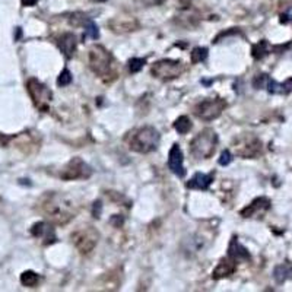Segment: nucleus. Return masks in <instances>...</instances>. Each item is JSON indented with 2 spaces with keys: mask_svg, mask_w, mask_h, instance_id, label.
<instances>
[{
  "mask_svg": "<svg viewBox=\"0 0 292 292\" xmlns=\"http://www.w3.org/2000/svg\"><path fill=\"white\" fill-rule=\"evenodd\" d=\"M85 27V37H89V38H92V40H97L99 38V29H98L97 24L89 18L88 21H86V24L84 25Z\"/></svg>",
  "mask_w": 292,
  "mask_h": 292,
  "instance_id": "5701e85b",
  "label": "nucleus"
},
{
  "mask_svg": "<svg viewBox=\"0 0 292 292\" xmlns=\"http://www.w3.org/2000/svg\"><path fill=\"white\" fill-rule=\"evenodd\" d=\"M282 91H283V95H286V94H291L292 92V78L286 79V81L282 84Z\"/></svg>",
  "mask_w": 292,
  "mask_h": 292,
  "instance_id": "7c9ffc66",
  "label": "nucleus"
},
{
  "mask_svg": "<svg viewBox=\"0 0 292 292\" xmlns=\"http://www.w3.org/2000/svg\"><path fill=\"white\" fill-rule=\"evenodd\" d=\"M27 89H28V94L34 105L40 110V111L45 112L48 111V107H50V102L53 99V94L51 91L41 84L38 79L35 78H31L28 82H27Z\"/></svg>",
  "mask_w": 292,
  "mask_h": 292,
  "instance_id": "6e6552de",
  "label": "nucleus"
},
{
  "mask_svg": "<svg viewBox=\"0 0 292 292\" xmlns=\"http://www.w3.org/2000/svg\"><path fill=\"white\" fill-rule=\"evenodd\" d=\"M218 146V135L213 129H203L190 142V153L196 159H209Z\"/></svg>",
  "mask_w": 292,
  "mask_h": 292,
  "instance_id": "20e7f679",
  "label": "nucleus"
},
{
  "mask_svg": "<svg viewBox=\"0 0 292 292\" xmlns=\"http://www.w3.org/2000/svg\"><path fill=\"white\" fill-rule=\"evenodd\" d=\"M72 73H70L69 69H63V72L59 75L57 78V85L59 86H68V85L72 84Z\"/></svg>",
  "mask_w": 292,
  "mask_h": 292,
  "instance_id": "a878e982",
  "label": "nucleus"
},
{
  "mask_svg": "<svg viewBox=\"0 0 292 292\" xmlns=\"http://www.w3.org/2000/svg\"><path fill=\"white\" fill-rule=\"evenodd\" d=\"M92 2H97V3H104V2H107V0H92Z\"/></svg>",
  "mask_w": 292,
  "mask_h": 292,
  "instance_id": "f704fd0d",
  "label": "nucleus"
},
{
  "mask_svg": "<svg viewBox=\"0 0 292 292\" xmlns=\"http://www.w3.org/2000/svg\"><path fill=\"white\" fill-rule=\"evenodd\" d=\"M142 6H146V8H151V6H159L162 5L165 0H138Z\"/></svg>",
  "mask_w": 292,
  "mask_h": 292,
  "instance_id": "c85d7f7f",
  "label": "nucleus"
},
{
  "mask_svg": "<svg viewBox=\"0 0 292 292\" xmlns=\"http://www.w3.org/2000/svg\"><path fill=\"white\" fill-rule=\"evenodd\" d=\"M267 81H269V76L267 75H257L256 78H254V81H253V86L256 88V89H262V88H266V85H267Z\"/></svg>",
  "mask_w": 292,
  "mask_h": 292,
  "instance_id": "bb28decb",
  "label": "nucleus"
},
{
  "mask_svg": "<svg viewBox=\"0 0 292 292\" xmlns=\"http://www.w3.org/2000/svg\"><path fill=\"white\" fill-rule=\"evenodd\" d=\"M110 222L115 226V228H120L123 222H125V218L123 216H120V215H114L111 219H110Z\"/></svg>",
  "mask_w": 292,
  "mask_h": 292,
  "instance_id": "2f4dec72",
  "label": "nucleus"
},
{
  "mask_svg": "<svg viewBox=\"0 0 292 292\" xmlns=\"http://www.w3.org/2000/svg\"><path fill=\"white\" fill-rule=\"evenodd\" d=\"M98 240L99 232L91 225L82 226L72 234V241L81 254H89L91 251H94V249L97 247Z\"/></svg>",
  "mask_w": 292,
  "mask_h": 292,
  "instance_id": "423d86ee",
  "label": "nucleus"
},
{
  "mask_svg": "<svg viewBox=\"0 0 292 292\" xmlns=\"http://www.w3.org/2000/svg\"><path fill=\"white\" fill-rule=\"evenodd\" d=\"M234 151L241 158H259L263 151L262 140L251 133H244L234 140Z\"/></svg>",
  "mask_w": 292,
  "mask_h": 292,
  "instance_id": "39448f33",
  "label": "nucleus"
},
{
  "mask_svg": "<svg viewBox=\"0 0 292 292\" xmlns=\"http://www.w3.org/2000/svg\"><path fill=\"white\" fill-rule=\"evenodd\" d=\"M31 234L35 237V238L44 237V238H45V241H44V244H45V246L56 243V234H54V229H53L50 225H47L45 222H42V221L41 222H37L32 225V228H31Z\"/></svg>",
  "mask_w": 292,
  "mask_h": 292,
  "instance_id": "dca6fc26",
  "label": "nucleus"
},
{
  "mask_svg": "<svg viewBox=\"0 0 292 292\" xmlns=\"http://www.w3.org/2000/svg\"><path fill=\"white\" fill-rule=\"evenodd\" d=\"M159 132L152 126L140 127L133 132L132 138L129 140V148L138 153H151L159 145Z\"/></svg>",
  "mask_w": 292,
  "mask_h": 292,
  "instance_id": "7ed1b4c3",
  "label": "nucleus"
},
{
  "mask_svg": "<svg viewBox=\"0 0 292 292\" xmlns=\"http://www.w3.org/2000/svg\"><path fill=\"white\" fill-rule=\"evenodd\" d=\"M183 161H184V158H183L180 146L177 143H174L172 148L169 149V153H168V168L172 174H176L180 179L186 176V168L183 165Z\"/></svg>",
  "mask_w": 292,
  "mask_h": 292,
  "instance_id": "ddd939ff",
  "label": "nucleus"
},
{
  "mask_svg": "<svg viewBox=\"0 0 292 292\" xmlns=\"http://www.w3.org/2000/svg\"><path fill=\"white\" fill-rule=\"evenodd\" d=\"M101 212H102V203H101V200H97L94 203V208H92V216L98 219L101 216Z\"/></svg>",
  "mask_w": 292,
  "mask_h": 292,
  "instance_id": "c756f323",
  "label": "nucleus"
},
{
  "mask_svg": "<svg viewBox=\"0 0 292 292\" xmlns=\"http://www.w3.org/2000/svg\"><path fill=\"white\" fill-rule=\"evenodd\" d=\"M289 21V16H286V15H282V18H280V22L282 24H286Z\"/></svg>",
  "mask_w": 292,
  "mask_h": 292,
  "instance_id": "72a5a7b5",
  "label": "nucleus"
},
{
  "mask_svg": "<svg viewBox=\"0 0 292 292\" xmlns=\"http://www.w3.org/2000/svg\"><path fill=\"white\" fill-rule=\"evenodd\" d=\"M269 51H270L269 42L266 41V40H262V41H259L257 44L253 45V48H251V56H253V59H256V60H262L263 57L269 54Z\"/></svg>",
  "mask_w": 292,
  "mask_h": 292,
  "instance_id": "aec40b11",
  "label": "nucleus"
},
{
  "mask_svg": "<svg viewBox=\"0 0 292 292\" xmlns=\"http://www.w3.org/2000/svg\"><path fill=\"white\" fill-rule=\"evenodd\" d=\"M89 68L105 82L115 79L112 54L102 45H94L89 50Z\"/></svg>",
  "mask_w": 292,
  "mask_h": 292,
  "instance_id": "f03ea898",
  "label": "nucleus"
},
{
  "mask_svg": "<svg viewBox=\"0 0 292 292\" xmlns=\"http://www.w3.org/2000/svg\"><path fill=\"white\" fill-rule=\"evenodd\" d=\"M37 2L38 0H21L22 6H34V5H37Z\"/></svg>",
  "mask_w": 292,
  "mask_h": 292,
  "instance_id": "473e14b6",
  "label": "nucleus"
},
{
  "mask_svg": "<svg viewBox=\"0 0 292 292\" xmlns=\"http://www.w3.org/2000/svg\"><path fill=\"white\" fill-rule=\"evenodd\" d=\"M108 27L115 34H125V32H132L139 29L140 25L138 19L133 16H115L108 22Z\"/></svg>",
  "mask_w": 292,
  "mask_h": 292,
  "instance_id": "f8f14e48",
  "label": "nucleus"
},
{
  "mask_svg": "<svg viewBox=\"0 0 292 292\" xmlns=\"http://www.w3.org/2000/svg\"><path fill=\"white\" fill-rule=\"evenodd\" d=\"M228 256L236 259L237 262H241V260H250V253L249 250L238 241L237 237H232L231 241H229V246H228Z\"/></svg>",
  "mask_w": 292,
  "mask_h": 292,
  "instance_id": "f3484780",
  "label": "nucleus"
},
{
  "mask_svg": "<svg viewBox=\"0 0 292 292\" xmlns=\"http://www.w3.org/2000/svg\"><path fill=\"white\" fill-rule=\"evenodd\" d=\"M206 57H208V48H205V47H196V48H193V51L190 53V59H192L193 65L206 60Z\"/></svg>",
  "mask_w": 292,
  "mask_h": 292,
  "instance_id": "b1692460",
  "label": "nucleus"
},
{
  "mask_svg": "<svg viewBox=\"0 0 292 292\" xmlns=\"http://www.w3.org/2000/svg\"><path fill=\"white\" fill-rule=\"evenodd\" d=\"M38 282H40V276H38L35 272H32V270H27V272H24V273L21 275V283H22L24 286L34 288V286L38 285Z\"/></svg>",
  "mask_w": 292,
  "mask_h": 292,
  "instance_id": "4be33fe9",
  "label": "nucleus"
},
{
  "mask_svg": "<svg viewBox=\"0 0 292 292\" xmlns=\"http://www.w3.org/2000/svg\"><path fill=\"white\" fill-rule=\"evenodd\" d=\"M192 120L187 117V115H181L179 117L177 120H176V123H174V129L180 133V135H186V133H189L190 130H192Z\"/></svg>",
  "mask_w": 292,
  "mask_h": 292,
  "instance_id": "412c9836",
  "label": "nucleus"
},
{
  "mask_svg": "<svg viewBox=\"0 0 292 292\" xmlns=\"http://www.w3.org/2000/svg\"><path fill=\"white\" fill-rule=\"evenodd\" d=\"M231 161H232V153H231L229 149H225V151L221 153V158H219V165L226 167L228 164H231Z\"/></svg>",
  "mask_w": 292,
  "mask_h": 292,
  "instance_id": "cd10ccee",
  "label": "nucleus"
},
{
  "mask_svg": "<svg viewBox=\"0 0 292 292\" xmlns=\"http://www.w3.org/2000/svg\"><path fill=\"white\" fill-rule=\"evenodd\" d=\"M145 63H146V60H145V59H140V57H132V59L129 60V70H130L132 73H138V72H140V70L143 69Z\"/></svg>",
  "mask_w": 292,
  "mask_h": 292,
  "instance_id": "393cba45",
  "label": "nucleus"
},
{
  "mask_svg": "<svg viewBox=\"0 0 292 292\" xmlns=\"http://www.w3.org/2000/svg\"><path fill=\"white\" fill-rule=\"evenodd\" d=\"M236 270H237V260L228 256V257H223V259L219 260L218 266H216V267L213 269V272H212V278L216 279V280L228 278V276H231Z\"/></svg>",
  "mask_w": 292,
  "mask_h": 292,
  "instance_id": "4468645a",
  "label": "nucleus"
},
{
  "mask_svg": "<svg viewBox=\"0 0 292 292\" xmlns=\"http://www.w3.org/2000/svg\"><path fill=\"white\" fill-rule=\"evenodd\" d=\"M183 72H184V65L179 60H169V59L156 62L151 69L153 78L164 81V82L177 79L179 76H181Z\"/></svg>",
  "mask_w": 292,
  "mask_h": 292,
  "instance_id": "1a4fd4ad",
  "label": "nucleus"
},
{
  "mask_svg": "<svg viewBox=\"0 0 292 292\" xmlns=\"http://www.w3.org/2000/svg\"><path fill=\"white\" fill-rule=\"evenodd\" d=\"M215 174L209 172V174H202V172H196L195 177L189 181L186 186L187 189H193V190H208L209 186L212 184Z\"/></svg>",
  "mask_w": 292,
  "mask_h": 292,
  "instance_id": "a211bd4d",
  "label": "nucleus"
},
{
  "mask_svg": "<svg viewBox=\"0 0 292 292\" xmlns=\"http://www.w3.org/2000/svg\"><path fill=\"white\" fill-rule=\"evenodd\" d=\"M225 108H226V101L223 98H206L196 104L195 115L203 122H212L218 119Z\"/></svg>",
  "mask_w": 292,
  "mask_h": 292,
  "instance_id": "0eeeda50",
  "label": "nucleus"
},
{
  "mask_svg": "<svg viewBox=\"0 0 292 292\" xmlns=\"http://www.w3.org/2000/svg\"><path fill=\"white\" fill-rule=\"evenodd\" d=\"M92 176V168L89 167L86 162H85L82 158L76 156V158H72L69 162L66 164V167L62 169L60 172V177L63 180H86Z\"/></svg>",
  "mask_w": 292,
  "mask_h": 292,
  "instance_id": "9d476101",
  "label": "nucleus"
},
{
  "mask_svg": "<svg viewBox=\"0 0 292 292\" xmlns=\"http://www.w3.org/2000/svg\"><path fill=\"white\" fill-rule=\"evenodd\" d=\"M57 45L60 48V51L66 56V59H72L75 56V51H76V45H78V40H76V35L72 34V32H65L59 37L57 40Z\"/></svg>",
  "mask_w": 292,
  "mask_h": 292,
  "instance_id": "2eb2a0df",
  "label": "nucleus"
},
{
  "mask_svg": "<svg viewBox=\"0 0 292 292\" xmlns=\"http://www.w3.org/2000/svg\"><path fill=\"white\" fill-rule=\"evenodd\" d=\"M41 212L57 225H65L75 218V209L69 200L62 195L48 193L41 199Z\"/></svg>",
  "mask_w": 292,
  "mask_h": 292,
  "instance_id": "f257e3e1",
  "label": "nucleus"
},
{
  "mask_svg": "<svg viewBox=\"0 0 292 292\" xmlns=\"http://www.w3.org/2000/svg\"><path fill=\"white\" fill-rule=\"evenodd\" d=\"M273 279L276 280V283H285L286 280L292 279V266L289 263L278 264L273 269Z\"/></svg>",
  "mask_w": 292,
  "mask_h": 292,
  "instance_id": "6ab92c4d",
  "label": "nucleus"
},
{
  "mask_svg": "<svg viewBox=\"0 0 292 292\" xmlns=\"http://www.w3.org/2000/svg\"><path fill=\"white\" fill-rule=\"evenodd\" d=\"M272 206V202L267 199V197H257L251 202L249 206L243 209L240 212V215L243 218H260L263 213H266Z\"/></svg>",
  "mask_w": 292,
  "mask_h": 292,
  "instance_id": "9b49d317",
  "label": "nucleus"
}]
</instances>
